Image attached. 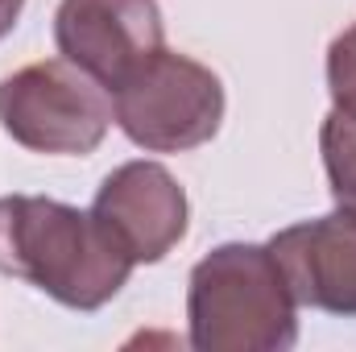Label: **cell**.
<instances>
[{"label": "cell", "instance_id": "5b68a950", "mask_svg": "<svg viewBox=\"0 0 356 352\" xmlns=\"http://www.w3.org/2000/svg\"><path fill=\"white\" fill-rule=\"evenodd\" d=\"M54 42L67 63L112 91L166 46V25L158 0H63Z\"/></svg>", "mask_w": 356, "mask_h": 352}, {"label": "cell", "instance_id": "ba28073f", "mask_svg": "<svg viewBox=\"0 0 356 352\" xmlns=\"http://www.w3.org/2000/svg\"><path fill=\"white\" fill-rule=\"evenodd\" d=\"M319 154H323L327 191L336 199V211L356 220V120L332 108V116L319 129Z\"/></svg>", "mask_w": 356, "mask_h": 352}, {"label": "cell", "instance_id": "9c48e42d", "mask_svg": "<svg viewBox=\"0 0 356 352\" xmlns=\"http://www.w3.org/2000/svg\"><path fill=\"white\" fill-rule=\"evenodd\" d=\"M327 91L340 116L356 120V25L327 46Z\"/></svg>", "mask_w": 356, "mask_h": 352}, {"label": "cell", "instance_id": "277c9868", "mask_svg": "<svg viewBox=\"0 0 356 352\" xmlns=\"http://www.w3.org/2000/svg\"><path fill=\"white\" fill-rule=\"evenodd\" d=\"M112 120V91L67 58L29 63L0 79V125L33 154L83 158Z\"/></svg>", "mask_w": 356, "mask_h": 352}, {"label": "cell", "instance_id": "6da1fadb", "mask_svg": "<svg viewBox=\"0 0 356 352\" xmlns=\"http://www.w3.org/2000/svg\"><path fill=\"white\" fill-rule=\"evenodd\" d=\"M133 265L95 211L46 195L0 199V269L71 311H99L112 303Z\"/></svg>", "mask_w": 356, "mask_h": 352}, {"label": "cell", "instance_id": "52a82bcc", "mask_svg": "<svg viewBox=\"0 0 356 352\" xmlns=\"http://www.w3.org/2000/svg\"><path fill=\"white\" fill-rule=\"evenodd\" d=\"M298 307L356 319V220L336 211L290 224L269 241Z\"/></svg>", "mask_w": 356, "mask_h": 352}, {"label": "cell", "instance_id": "7a4b0ae2", "mask_svg": "<svg viewBox=\"0 0 356 352\" xmlns=\"http://www.w3.org/2000/svg\"><path fill=\"white\" fill-rule=\"evenodd\" d=\"M191 344L199 352H286L298 340V303L269 245H220L191 269Z\"/></svg>", "mask_w": 356, "mask_h": 352}, {"label": "cell", "instance_id": "30bf717a", "mask_svg": "<svg viewBox=\"0 0 356 352\" xmlns=\"http://www.w3.org/2000/svg\"><path fill=\"white\" fill-rule=\"evenodd\" d=\"M21 8H25V0H0V42L13 33V25L21 21Z\"/></svg>", "mask_w": 356, "mask_h": 352}, {"label": "cell", "instance_id": "8992f818", "mask_svg": "<svg viewBox=\"0 0 356 352\" xmlns=\"http://www.w3.org/2000/svg\"><path fill=\"white\" fill-rule=\"evenodd\" d=\"M91 211L137 265L162 262L186 237V191L158 162H124L99 182Z\"/></svg>", "mask_w": 356, "mask_h": 352}, {"label": "cell", "instance_id": "3957f363", "mask_svg": "<svg viewBox=\"0 0 356 352\" xmlns=\"http://www.w3.org/2000/svg\"><path fill=\"white\" fill-rule=\"evenodd\" d=\"M112 116L133 145L149 154H186L220 133L224 83L211 67L162 46L112 88Z\"/></svg>", "mask_w": 356, "mask_h": 352}]
</instances>
